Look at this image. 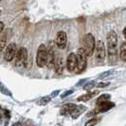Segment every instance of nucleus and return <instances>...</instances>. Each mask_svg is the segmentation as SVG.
<instances>
[{
	"mask_svg": "<svg viewBox=\"0 0 126 126\" xmlns=\"http://www.w3.org/2000/svg\"><path fill=\"white\" fill-rule=\"evenodd\" d=\"M17 46L15 43H11L8 47H6V49L4 51V58L7 62H11L14 59V57L16 55L17 52Z\"/></svg>",
	"mask_w": 126,
	"mask_h": 126,
	"instance_id": "nucleus-8",
	"label": "nucleus"
},
{
	"mask_svg": "<svg viewBox=\"0 0 126 126\" xmlns=\"http://www.w3.org/2000/svg\"><path fill=\"white\" fill-rule=\"evenodd\" d=\"M85 81H86V79H84V80H81V82L77 83V86H79V85H81V84H82V83H84Z\"/></svg>",
	"mask_w": 126,
	"mask_h": 126,
	"instance_id": "nucleus-27",
	"label": "nucleus"
},
{
	"mask_svg": "<svg viewBox=\"0 0 126 126\" xmlns=\"http://www.w3.org/2000/svg\"><path fill=\"white\" fill-rule=\"evenodd\" d=\"M73 92H74V90H73V89H71V90H67V91H65L64 93H63V94H62L61 98H62V99H63V98H65V97H67V96L71 95Z\"/></svg>",
	"mask_w": 126,
	"mask_h": 126,
	"instance_id": "nucleus-23",
	"label": "nucleus"
},
{
	"mask_svg": "<svg viewBox=\"0 0 126 126\" xmlns=\"http://www.w3.org/2000/svg\"><path fill=\"white\" fill-rule=\"evenodd\" d=\"M55 44L60 48V49H63L66 44H67V36L66 33L64 32H57L56 38H55Z\"/></svg>",
	"mask_w": 126,
	"mask_h": 126,
	"instance_id": "nucleus-9",
	"label": "nucleus"
},
{
	"mask_svg": "<svg viewBox=\"0 0 126 126\" xmlns=\"http://www.w3.org/2000/svg\"><path fill=\"white\" fill-rule=\"evenodd\" d=\"M94 86H95V82H88L87 84L83 85L82 87H83V89H84V90H88V89L93 88Z\"/></svg>",
	"mask_w": 126,
	"mask_h": 126,
	"instance_id": "nucleus-21",
	"label": "nucleus"
},
{
	"mask_svg": "<svg viewBox=\"0 0 126 126\" xmlns=\"http://www.w3.org/2000/svg\"><path fill=\"white\" fill-rule=\"evenodd\" d=\"M0 25H1V28H0V32L2 33L3 31H4V23H3V22H1V23H0Z\"/></svg>",
	"mask_w": 126,
	"mask_h": 126,
	"instance_id": "nucleus-26",
	"label": "nucleus"
},
{
	"mask_svg": "<svg viewBox=\"0 0 126 126\" xmlns=\"http://www.w3.org/2000/svg\"><path fill=\"white\" fill-rule=\"evenodd\" d=\"M87 54L84 50L83 47H80L77 52V68H76V73L80 74L82 73L83 70L85 69L86 66V62H87Z\"/></svg>",
	"mask_w": 126,
	"mask_h": 126,
	"instance_id": "nucleus-3",
	"label": "nucleus"
},
{
	"mask_svg": "<svg viewBox=\"0 0 126 126\" xmlns=\"http://www.w3.org/2000/svg\"><path fill=\"white\" fill-rule=\"evenodd\" d=\"M120 60L125 62L126 61V41L122 42L120 47Z\"/></svg>",
	"mask_w": 126,
	"mask_h": 126,
	"instance_id": "nucleus-15",
	"label": "nucleus"
},
{
	"mask_svg": "<svg viewBox=\"0 0 126 126\" xmlns=\"http://www.w3.org/2000/svg\"><path fill=\"white\" fill-rule=\"evenodd\" d=\"M114 106H115V103L110 102V101H105V102H102V103H100V104H97V107L93 110V112L88 113V116H94V115H98L100 113L106 112L108 110L112 109Z\"/></svg>",
	"mask_w": 126,
	"mask_h": 126,
	"instance_id": "nucleus-7",
	"label": "nucleus"
},
{
	"mask_svg": "<svg viewBox=\"0 0 126 126\" xmlns=\"http://www.w3.org/2000/svg\"><path fill=\"white\" fill-rule=\"evenodd\" d=\"M112 72H113L112 70H108V71H106V72H103L102 74H101V75L99 76V78H100V79H104V78L108 77L109 75H111Z\"/></svg>",
	"mask_w": 126,
	"mask_h": 126,
	"instance_id": "nucleus-22",
	"label": "nucleus"
},
{
	"mask_svg": "<svg viewBox=\"0 0 126 126\" xmlns=\"http://www.w3.org/2000/svg\"><path fill=\"white\" fill-rule=\"evenodd\" d=\"M51 100V97H48V96H46V97H43L40 101L38 102V104L39 105H46V104H47Z\"/></svg>",
	"mask_w": 126,
	"mask_h": 126,
	"instance_id": "nucleus-18",
	"label": "nucleus"
},
{
	"mask_svg": "<svg viewBox=\"0 0 126 126\" xmlns=\"http://www.w3.org/2000/svg\"><path fill=\"white\" fill-rule=\"evenodd\" d=\"M95 60L99 63H103L106 58V52H105V47L101 40H99L96 42V47H95Z\"/></svg>",
	"mask_w": 126,
	"mask_h": 126,
	"instance_id": "nucleus-5",
	"label": "nucleus"
},
{
	"mask_svg": "<svg viewBox=\"0 0 126 126\" xmlns=\"http://www.w3.org/2000/svg\"><path fill=\"white\" fill-rule=\"evenodd\" d=\"M95 47H96V42H95L94 36L91 33L85 34L82 40V47L84 48L87 56H91L94 53Z\"/></svg>",
	"mask_w": 126,
	"mask_h": 126,
	"instance_id": "nucleus-4",
	"label": "nucleus"
},
{
	"mask_svg": "<svg viewBox=\"0 0 126 126\" xmlns=\"http://www.w3.org/2000/svg\"><path fill=\"white\" fill-rule=\"evenodd\" d=\"M106 42H107L108 61L110 64H114L117 61V54H118V36L114 31L108 32Z\"/></svg>",
	"mask_w": 126,
	"mask_h": 126,
	"instance_id": "nucleus-1",
	"label": "nucleus"
},
{
	"mask_svg": "<svg viewBox=\"0 0 126 126\" xmlns=\"http://www.w3.org/2000/svg\"><path fill=\"white\" fill-rule=\"evenodd\" d=\"M77 105L74 104V103H66L64 104L63 107L61 108V114L62 115H66V114H71V112L74 110V108L76 107Z\"/></svg>",
	"mask_w": 126,
	"mask_h": 126,
	"instance_id": "nucleus-14",
	"label": "nucleus"
},
{
	"mask_svg": "<svg viewBox=\"0 0 126 126\" xmlns=\"http://www.w3.org/2000/svg\"><path fill=\"white\" fill-rule=\"evenodd\" d=\"M109 100H110V95L103 94L98 98V100H97V102H96V103H97V104H100V103H102V102L108 101Z\"/></svg>",
	"mask_w": 126,
	"mask_h": 126,
	"instance_id": "nucleus-17",
	"label": "nucleus"
},
{
	"mask_svg": "<svg viewBox=\"0 0 126 126\" xmlns=\"http://www.w3.org/2000/svg\"><path fill=\"white\" fill-rule=\"evenodd\" d=\"M55 52H54V48L52 47H49L47 48V68H53L55 66Z\"/></svg>",
	"mask_w": 126,
	"mask_h": 126,
	"instance_id": "nucleus-11",
	"label": "nucleus"
},
{
	"mask_svg": "<svg viewBox=\"0 0 126 126\" xmlns=\"http://www.w3.org/2000/svg\"><path fill=\"white\" fill-rule=\"evenodd\" d=\"M98 121H99L98 119H91V120H87V121L85 122L84 126H95L98 123Z\"/></svg>",
	"mask_w": 126,
	"mask_h": 126,
	"instance_id": "nucleus-19",
	"label": "nucleus"
},
{
	"mask_svg": "<svg viewBox=\"0 0 126 126\" xmlns=\"http://www.w3.org/2000/svg\"><path fill=\"white\" fill-rule=\"evenodd\" d=\"M98 94V92H89V93H86L84 95H82L78 98V101H87L89 100H91L95 95Z\"/></svg>",
	"mask_w": 126,
	"mask_h": 126,
	"instance_id": "nucleus-16",
	"label": "nucleus"
},
{
	"mask_svg": "<svg viewBox=\"0 0 126 126\" xmlns=\"http://www.w3.org/2000/svg\"><path fill=\"white\" fill-rule=\"evenodd\" d=\"M108 84H109V82H100V83H98L97 84V86L100 88V87H106Z\"/></svg>",
	"mask_w": 126,
	"mask_h": 126,
	"instance_id": "nucleus-24",
	"label": "nucleus"
},
{
	"mask_svg": "<svg viewBox=\"0 0 126 126\" xmlns=\"http://www.w3.org/2000/svg\"><path fill=\"white\" fill-rule=\"evenodd\" d=\"M1 50L3 51L5 49V46H6V43H7V38H6V35L5 34H3L2 35V38H1Z\"/></svg>",
	"mask_w": 126,
	"mask_h": 126,
	"instance_id": "nucleus-20",
	"label": "nucleus"
},
{
	"mask_svg": "<svg viewBox=\"0 0 126 126\" xmlns=\"http://www.w3.org/2000/svg\"><path fill=\"white\" fill-rule=\"evenodd\" d=\"M84 110H86V107L85 106H83V105H77L75 108H74V110L71 112L70 114V116L72 117V119H78L79 118V116H81L83 112H84Z\"/></svg>",
	"mask_w": 126,
	"mask_h": 126,
	"instance_id": "nucleus-13",
	"label": "nucleus"
},
{
	"mask_svg": "<svg viewBox=\"0 0 126 126\" xmlns=\"http://www.w3.org/2000/svg\"><path fill=\"white\" fill-rule=\"evenodd\" d=\"M123 36L125 38V41H126V27L124 28V30H123Z\"/></svg>",
	"mask_w": 126,
	"mask_h": 126,
	"instance_id": "nucleus-28",
	"label": "nucleus"
},
{
	"mask_svg": "<svg viewBox=\"0 0 126 126\" xmlns=\"http://www.w3.org/2000/svg\"><path fill=\"white\" fill-rule=\"evenodd\" d=\"M66 68L70 72H74L77 68V54L70 53L66 60Z\"/></svg>",
	"mask_w": 126,
	"mask_h": 126,
	"instance_id": "nucleus-10",
	"label": "nucleus"
},
{
	"mask_svg": "<svg viewBox=\"0 0 126 126\" xmlns=\"http://www.w3.org/2000/svg\"><path fill=\"white\" fill-rule=\"evenodd\" d=\"M47 47L46 45L42 44L39 46L36 55V63L39 67H44L47 65Z\"/></svg>",
	"mask_w": 126,
	"mask_h": 126,
	"instance_id": "nucleus-6",
	"label": "nucleus"
},
{
	"mask_svg": "<svg viewBox=\"0 0 126 126\" xmlns=\"http://www.w3.org/2000/svg\"><path fill=\"white\" fill-rule=\"evenodd\" d=\"M59 92H60L59 90H56V91H54V92H52V93H51V95H50V97H51V98H54V97H56L57 95L59 94Z\"/></svg>",
	"mask_w": 126,
	"mask_h": 126,
	"instance_id": "nucleus-25",
	"label": "nucleus"
},
{
	"mask_svg": "<svg viewBox=\"0 0 126 126\" xmlns=\"http://www.w3.org/2000/svg\"><path fill=\"white\" fill-rule=\"evenodd\" d=\"M29 63V57H28V50L26 47H20L14 58V64L18 67H27Z\"/></svg>",
	"mask_w": 126,
	"mask_h": 126,
	"instance_id": "nucleus-2",
	"label": "nucleus"
},
{
	"mask_svg": "<svg viewBox=\"0 0 126 126\" xmlns=\"http://www.w3.org/2000/svg\"><path fill=\"white\" fill-rule=\"evenodd\" d=\"M63 65H64V63H63V57L61 56V55H58V56L56 57L55 66H54V68H55V71H56L57 74H62V73H63Z\"/></svg>",
	"mask_w": 126,
	"mask_h": 126,
	"instance_id": "nucleus-12",
	"label": "nucleus"
}]
</instances>
